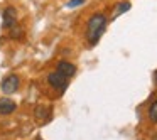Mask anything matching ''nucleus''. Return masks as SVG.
I'll return each mask as SVG.
<instances>
[{"mask_svg": "<svg viewBox=\"0 0 157 140\" xmlns=\"http://www.w3.org/2000/svg\"><path fill=\"white\" fill-rule=\"evenodd\" d=\"M85 4V0H69L68 4H66V7L73 9V7H78V5H83Z\"/></svg>", "mask_w": 157, "mask_h": 140, "instance_id": "obj_10", "label": "nucleus"}, {"mask_svg": "<svg viewBox=\"0 0 157 140\" xmlns=\"http://www.w3.org/2000/svg\"><path fill=\"white\" fill-rule=\"evenodd\" d=\"M68 79H69V78H66V76L61 74L59 71L51 73V74L48 76L49 85H51L52 88H56V89H61V91H64V89L68 88Z\"/></svg>", "mask_w": 157, "mask_h": 140, "instance_id": "obj_2", "label": "nucleus"}, {"mask_svg": "<svg viewBox=\"0 0 157 140\" xmlns=\"http://www.w3.org/2000/svg\"><path fill=\"white\" fill-rule=\"evenodd\" d=\"M128 9H130V2H120V4L117 5V9H115V15H113V17H118L120 14L127 12Z\"/></svg>", "mask_w": 157, "mask_h": 140, "instance_id": "obj_8", "label": "nucleus"}, {"mask_svg": "<svg viewBox=\"0 0 157 140\" xmlns=\"http://www.w3.org/2000/svg\"><path fill=\"white\" fill-rule=\"evenodd\" d=\"M17 24V12L14 7H9L4 10V27L5 29H12Z\"/></svg>", "mask_w": 157, "mask_h": 140, "instance_id": "obj_4", "label": "nucleus"}, {"mask_svg": "<svg viewBox=\"0 0 157 140\" xmlns=\"http://www.w3.org/2000/svg\"><path fill=\"white\" fill-rule=\"evenodd\" d=\"M19 76L15 74H10L7 76V78L2 81V91L5 93V95H12V93H15L19 89Z\"/></svg>", "mask_w": 157, "mask_h": 140, "instance_id": "obj_3", "label": "nucleus"}, {"mask_svg": "<svg viewBox=\"0 0 157 140\" xmlns=\"http://www.w3.org/2000/svg\"><path fill=\"white\" fill-rule=\"evenodd\" d=\"M49 116H51V110H49L48 106H37V108H36V118H37L39 122H48Z\"/></svg>", "mask_w": 157, "mask_h": 140, "instance_id": "obj_7", "label": "nucleus"}, {"mask_svg": "<svg viewBox=\"0 0 157 140\" xmlns=\"http://www.w3.org/2000/svg\"><path fill=\"white\" fill-rule=\"evenodd\" d=\"M106 29V17L103 14H93L88 19V24H86V39L91 46H95L98 42V39L103 36Z\"/></svg>", "mask_w": 157, "mask_h": 140, "instance_id": "obj_1", "label": "nucleus"}, {"mask_svg": "<svg viewBox=\"0 0 157 140\" xmlns=\"http://www.w3.org/2000/svg\"><path fill=\"white\" fill-rule=\"evenodd\" d=\"M17 105L10 98H0V115H10L15 112Z\"/></svg>", "mask_w": 157, "mask_h": 140, "instance_id": "obj_5", "label": "nucleus"}, {"mask_svg": "<svg viewBox=\"0 0 157 140\" xmlns=\"http://www.w3.org/2000/svg\"><path fill=\"white\" fill-rule=\"evenodd\" d=\"M149 118L152 120L154 123H157V100L150 105V108H149Z\"/></svg>", "mask_w": 157, "mask_h": 140, "instance_id": "obj_9", "label": "nucleus"}, {"mask_svg": "<svg viewBox=\"0 0 157 140\" xmlns=\"http://www.w3.org/2000/svg\"><path fill=\"white\" fill-rule=\"evenodd\" d=\"M155 83H157V71H155Z\"/></svg>", "mask_w": 157, "mask_h": 140, "instance_id": "obj_11", "label": "nucleus"}, {"mask_svg": "<svg viewBox=\"0 0 157 140\" xmlns=\"http://www.w3.org/2000/svg\"><path fill=\"white\" fill-rule=\"evenodd\" d=\"M58 71L61 74H64L66 78H71V76L76 74V66L68 61H61V62H58Z\"/></svg>", "mask_w": 157, "mask_h": 140, "instance_id": "obj_6", "label": "nucleus"}]
</instances>
